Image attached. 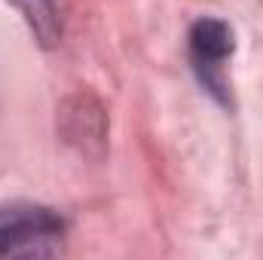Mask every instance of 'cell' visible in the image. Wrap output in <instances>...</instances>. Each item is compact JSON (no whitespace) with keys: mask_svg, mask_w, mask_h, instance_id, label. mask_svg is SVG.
Returning a JSON list of instances; mask_svg holds the SVG:
<instances>
[{"mask_svg":"<svg viewBox=\"0 0 263 260\" xmlns=\"http://www.w3.org/2000/svg\"><path fill=\"white\" fill-rule=\"evenodd\" d=\"M6 3H12L22 12L25 25L31 28L34 40L43 49H52V46L62 43V37H65V12H67L65 0H6Z\"/></svg>","mask_w":263,"mask_h":260,"instance_id":"3957f363","label":"cell"},{"mask_svg":"<svg viewBox=\"0 0 263 260\" xmlns=\"http://www.w3.org/2000/svg\"><path fill=\"white\" fill-rule=\"evenodd\" d=\"M233 49H236V34L223 18L202 15L190 25V34H187L190 67L196 73L199 86L223 107H233V92L227 83V62L233 59Z\"/></svg>","mask_w":263,"mask_h":260,"instance_id":"7a4b0ae2","label":"cell"},{"mask_svg":"<svg viewBox=\"0 0 263 260\" xmlns=\"http://www.w3.org/2000/svg\"><path fill=\"white\" fill-rule=\"evenodd\" d=\"M67 220L40 202L0 205V257H55L65 251Z\"/></svg>","mask_w":263,"mask_h":260,"instance_id":"6da1fadb","label":"cell"}]
</instances>
